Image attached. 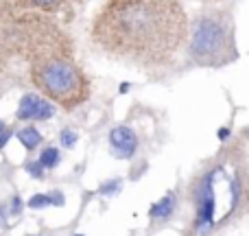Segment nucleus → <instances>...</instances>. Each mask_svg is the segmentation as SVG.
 I'll use <instances>...</instances> for the list:
<instances>
[{"label":"nucleus","instance_id":"nucleus-2","mask_svg":"<svg viewBox=\"0 0 249 236\" xmlns=\"http://www.w3.org/2000/svg\"><path fill=\"white\" fill-rule=\"evenodd\" d=\"M188 55L203 68H221L232 64L238 57L232 16L214 9L195 18L188 33Z\"/></svg>","mask_w":249,"mask_h":236},{"label":"nucleus","instance_id":"nucleus-8","mask_svg":"<svg viewBox=\"0 0 249 236\" xmlns=\"http://www.w3.org/2000/svg\"><path fill=\"white\" fill-rule=\"evenodd\" d=\"M18 140L24 145V149L33 151V149H37V146L42 145V133H39L35 127H24V129L18 131Z\"/></svg>","mask_w":249,"mask_h":236},{"label":"nucleus","instance_id":"nucleus-12","mask_svg":"<svg viewBox=\"0 0 249 236\" xmlns=\"http://www.w3.org/2000/svg\"><path fill=\"white\" fill-rule=\"evenodd\" d=\"M48 203H51L48 195H35V197H31V199H29V208H33V210H39V208H46Z\"/></svg>","mask_w":249,"mask_h":236},{"label":"nucleus","instance_id":"nucleus-14","mask_svg":"<svg viewBox=\"0 0 249 236\" xmlns=\"http://www.w3.org/2000/svg\"><path fill=\"white\" fill-rule=\"evenodd\" d=\"M118 186H121V180H114V184H109V186L105 184L103 188H101V193H103V195H114L118 190Z\"/></svg>","mask_w":249,"mask_h":236},{"label":"nucleus","instance_id":"nucleus-13","mask_svg":"<svg viewBox=\"0 0 249 236\" xmlns=\"http://www.w3.org/2000/svg\"><path fill=\"white\" fill-rule=\"evenodd\" d=\"M26 171H29L31 175L35 177V180H42V177H44V166L39 164V160H35V162H29V164H26Z\"/></svg>","mask_w":249,"mask_h":236},{"label":"nucleus","instance_id":"nucleus-15","mask_svg":"<svg viewBox=\"0 0 249 236\" xmlns=\"http://www.w3.org/2000/svg\"><path fill=\"white\" fill-rule=\"evenodd\" d=\"M48 199H51V203H57V206H64L66 203V199H64V195L57 190V193H51L48 195Z\"/></svg>","mask_w":249,"mask_h":236},{"label":"nucleus","instance_id":"nucleus-11","mask_svg":"<svg viewBox=\"0 0 249 236\" xmlns=\"http://www.w3.org/2000/svg\"><path fill=\"white\" fill-rule=\"evenodd\" d=\"M77 140H79L77 131H72V129H61V133H59V142L66 146V149H72V146L77 145Z\"/></svg>","mask_w":249,"mask_h":236},{"label":"nucleus","instance_id":"nucleus-5","mask_svg":"<svg viewBox=\"0 0 249 236\" xmlns=\"http://www.w3.org/2000/svg\"><path fill=\"white\" fill-rule=\"evenodd\" d=\"M53 114H55V105H53L51 101H46L39 94L29 92V94H24L20 99V103H18L16 116L20 120H48V118H53Z\"/></svg>","mask_w":249,"mask_h":236},{"label":"nucleus","instance_id":"nucleus-7","mask_svg":"<svg viewBox=\"0 0 249 236\" xmlns=\"http://www.w3.org/2000/svg\"><path fill=\"white\" fill-rule=\"evenodd\" d=\"M173 210H175V197L168 193L151 208L149 215H151V219H168V217L173 215Z\"/></svg>","mask_w":249,"mask_h":236},{"label":"nucleus","instance_id":"nucleus-17","mask_svg":"<svg viewBox=\"0 0 249 236\" xmlns=\"http://www.w3.org/2000/svg\"><path fill=\"white\" fill-rule=\"evenodd\" d=\"M9 138H11V131H9V129H4L2 133H0V149H2L4 145H7V140Z\"/></svg>","mask_w":249,"mask_h":236},{"label":"nucleus","instance_id":"nucleus-9","mask_svg":"<svg viewBox=\"0 0 249 236\" xmlns=\"http://www.w3.org/2000/svg\"><path fill=\"white\" fill-rule=\"evenodd\" d=\"M22 7H33V9H44V11H55L59 9L66 0H20Z\"/></svg>","mask_w":249,"mask_h":236},{"label":"nucleus","instance_id":"nucleus-18","mask_svg":"<svg viewBox=\"0 0 249 236\" xmlns=\"http://www.w3.org/2000/svg\"><path fill=\"white\" fill-rule=\"evenodd\" d=\"M230 136H232V131H230V127H223V129H219V140H228Z\"/></svg>","mask_w":249,"mask_h":236},{"label":"nucleus","instance_id":"nucleus-23","mask_svg":"<svg viewBox=\"0 0 249 236\" xmlns=\"http://www.w3.org/2000/svg\"><path fill=\"white\" fill-rule=\"evenodd\" d=\"M79 236H81V234H79Z\"/></svg>","mask_w":249,"mask_h":236},{"label":"nucleus","instance_id":"nucleus-6","mask_svg":"<svg viewBox=\"0 0 249 236\" xmlns=\"http://www.w3.org/2000/svg\"><path fill=\"white\" fill-rule=\"evenodd\" d=\"M109 145H112L114 153L118 158H131L138 149V136L133 133L131 127H124V125H118L109 131Z\"/></svg>","mask_w":249,"mask_h":236},{"label":"nucleus","instance_id":"nucleus-21","mask_svg":"<svg viewBox=\"0 0 249 236\" xmlns=\"http://www.w3.org/2000/svg\"><path fill=\"white\" fill-rule=\"evenodd\" d=\"M4 219V210H2V206H0V221Z\"/></svg>","mask_w":249,"mask_h":236},{"label":"nucleus","instance_id":"nucleus-22","mask_svg":"<svg viewBox=\"0 0 249 236\" xmlns=\"http://www.w3.org/2000/svg\"><path fill=\"white\" fill-rule=\"evenodd\" d=\"M203 2H219V0H203Z\"/></svg>","mask_w":249,"mask_h":236},{"label":"nucleus","instance_id":"nucleus-1","mask_svg":"<svg viewBox=\"0 0 249 236\" xmlns=\"http://www.w3.org/2000/svg\"><path fill=\"white\" fill-rule=\"evenodd\" d=\"M92 42L112 59L164 66L188 42V18L177 0H107L94 18Z\"/></svg>","mask_w":249,"mask_h":236},{"label":"nucleus","instance_id":"nucleus-16","mask_svg":"<svg viewBox=\"0 0 249 236\" xmlns=\"http://www.w3.org/2000/svg\"><path fill=\"white\" fill-rule=\"evenodd\" d=\"M20 210H22L20 197H13V199H11V215H20Z\"/></svg>","mask_w":249,"mask_h":236},{"label":"nucleus","instance_id":"nucleus-10","mask_svg":"<svg viewBox=\"0 0 249 236\" xmlns=\"http://www.w3.org/2000/svg\"><path fill=\"white\" fill-rule=\"evenodd\" d=\"M39 164H42L44 168H55L57 164H59V151H57L55 146L42 149V153H39Z\"/></svg>","mask_w":249,"mask_h":236},{"label":"nucleus","instance_id":"nucleus-19","mask_svg":"<svg viewBox=\"0 0 249 236\" xmlns=\"http://www.w3.org/2000/svg\"><path fill=\"white\" fill-rule=\"evenodd\" d=\"M129 88H131V86H129V83H121V88H118V90H121V92H123V94H124V92H127V90H129Z\"/></svg>","mask_w":249,"mask_h":236},{"label":"nucleus","instance_id":"nucleus-3","mask_svg":"<svg viewBox=\"0 0 249 236\" xmlns=\"http://www.w3.org/2000/svg\"><path fill=\"white\" fill-rule=\"evenodd\" d=\"M31 81L46 99L66 109L81 105L90 96V81L81 68L66 57L44 55L35 57L31 66Z\"/></svg>","mask_w":249,"mask_h":236},{"label":"nucleus","instance_id":"nucleus-4","mask_svg":"<svg viewBox=\"0 0 249 236\" xmlns=\"http://www.w3.org/2000/svg\"><path fill=\"white\" fill-rule=\"evenodd\" d=\"M214 182L216 173L210 171L199 180L197 190H195V206H197V228L206 230L214 225V212H216V197H214Z\"/></svg>","mask_w":249,"mask_h":236},{"label":"nucleus","instance_id":"nucleus-20","mask_svg":"<svg viewBox=\"0 0 249 236\" xmlns=\"http://www.w3.org/2000/svg\"><path fill=\"white\" fill-rule=\"evenodd\" d=\"M4 129H7V125H4V123H2V120H0V133H2V131H4Z\"/></svg>","mask_w":249,"mask_h":236}]
</instances>
